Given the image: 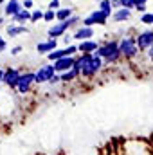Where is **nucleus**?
I'll use <instances>...</instances> for the list:
<instances>
[{
	"label": "nucleus",
	"instance_id": "1",
	"mask_svg": "<svg viewBox=\"0 0 153 155\" xmlns=\"http://www.w3.org/2000/svg\"><path fill=\"white\" fill-rule=\"evenodd\" d=\"M103 67L101 56H97L96 52H83V56L76 58L74 61V69H77L81 72V76L85 78H92L96 76Z\"/></svg>",
	"mask_w": 153,
	"mask_h": 155
},
{
	"label": "nucleus",
	"instance_id": "2",
	"mask_svg": "<svg viewBox=\"0 0 153 155\" xmlns=\"http://www.w3.org/2000/svg\"><path fill=\"white\" fill-rule=\"evenodd\" d=\"M96 54L101 56V58H106L108 63H114V61H117V58L121 56L119 43L117 41H106L105 45H99V49L96 51Z\"/></svg>",
	"mask_w": 153,
	"mask_h": 155
},
{
	"label": "nucleus",
	"instance_id": "3",
	"mask_svg": "<svg viewBox=\"0 0 153 155\" xmlns=\"http://www.w3.org/2000/svg\"><path fill=\"white\" fill-rule=\"evenodd\" d=\"M119 52L121 56H126V58H133L137 52H139V45H137V38H122L119 41Z\"/></svg>",
	"mask_w": 153,
	"mask_h": 155
},
{
	"label": "nucleus",
	"instance_id": "4",
	"mask_svg": "<svg viewBox=\"0 0 153 155\" xmlns=\"http://www.w3.org/2000/svg\"><path fill=\"white\" fill-rule=\"evenodd\" d=\"M79 18L77 16H70V18H67V20H63V22H60V24H54L50 29H49V36L50 38H58V36H61L74 22H77Z\"/></svg>",
	"mask_w": 153,
	"mask_h": 155
},
{
	"label": "nucleus",
	"instance_id": "5",
	"mask_svg": "<svg viewBox=\"0 0 153 155\" xmlns=\"http://www.w3.org/2000/svg\"><path fill=\"white\" fill-rule=\"evenodd\" d=\"M33 83H36V74H33V72H25V74L20 76L16 88H18L20 94H25V92H29V88H31Z\"/></svg>",
	"mask_w": 153,
	"mask_h": 155
},
{
	"label": "nucleus",
	"instance_id": "6",
	"mask_svg": "<svg viewBox=\"0 0 153 155\" xmlns=\"http://www.w3.org/2000/svg\"><path fill=\"white\" fill-rule=\"evenodd\" d=\"M106 18H108V16H106V15H105L101 9H97V11H92V13H90V15H88V16L83 20V24H85L86 27H92L94 24L105 25V24H106Z\"/></svg>",
	"mask_w": 153,
	"mask_h": 155
},
{
	"label": "nucleus",
	"instance_id": "7",
	"mask_svg": "<svg viewBox=\"0 0 153 155\" xmlns=\"http://www.w3.org/2000/svg\"><path fill=\"white\" fill-rule=\"evenodd\" d=\"M54 72H56L54 65H41L38 69V72H36V83H47V81H50L52 76H54Z\"/></svg>",
	"mask_w": 153,
	"mask_h": 155
},
{
	"label": "nucleus",
	"instance_id": "8",
	"mask_svg": "<svg viewBox=\"0 0 153 155\" xmlns=\"http://www.w3.org/2000/svg\"><path fill=\"white\" fill-rule=\"evenodd\" d=\"M20 71H16V69H7L5 72H4V85H7V87H16L18 85V79H20Z\"/></svg>",
	"mask_w": 153,
	"mask_h": 155
},
{
	"label": "nucleus",
	"instance_id": "9",
	"mask_svg": "<svg viewBox=\"0 0 153 155\" xmlns=\"http://www.w3.org/2000/svg\"><path fill=\"white\" fill-rule=\"evenodd\" d=\"M79 51L76 45H70V47H67V49H61V51H52V52H49L47 56H49V60L50 61H56V60H60V58H65V56H72V52H76Z\"/></svg>",
	"mask_w": 153,
	"mask_h": 155
},
{
	"label": "nucleus",
	"instance_id": "10",
	"mask_svg": "<svg viewBox=\"0 0 153 155\" xmlns=\"http://www.w3.org/2000/svg\"><path fill=\"white\" fill-rule=\"evenodd\" d=\"M74 58H70V56H65V58H60V60H56L54 61V69H56V72H65V71H69V69H72L74 67Z\"/></svg>",
	"mask_w": 153,
	"mask_h": 155
},
{
	"label": "nucleus",
	"instance_id": "11",
	"mask_svg": "<svg viewBox=\"0 0 153 155\" xmlns=\"http://www.w3.org/2000/svg\"><path fill=\"white\" fill-rule=\"evenodd\" d=\"M137 45H139L141 51H142V49H148L150 45H153V31H144V33H141V35L137 36Z\"/></svg>",
	"mask_w": 153,
	"mask_h": 155
},
{
	"label": "nucleus",
	"instance_id": "12",
	"mask_svg": "<svg viewBox=\"0 0 153 155\" xmlns=\"http://www.w3.org/2000/svg\"><path fill=\"white\" fill-rule=\"evenodd\" d=\"M81 52H96L97 49H99V45H97V41H92V40H83L81 43H79V47H77Z\"/></svg>",
	"mask_w": 153,
	"mask_h": 155
},
{
	"label": "nucleus",
	"instance_id": "13",
	"mask_svg": "<svg viewBox=\"0 0 153 155\" xmlns=\"http://www.w3.org/2000/svg\"><path fill=\"white\" fill-rule=\"evenodd\" d=\"M92 36H94V31H92V27H86V25H85V27H81V29H77L76 35H74V38L81 40V41H83V40L92 38Z\"/></svg>",
	"mask_w": 153,
	"mask_h": 155
},
{
	"label": "nucleus",
	"instance_id": "14",
	"mask_svg": "<svg viewBox=\"0 0 153 155\" xmlns=\"http://www.w3.org/2000/svg\"><path fill=\"white\" fill-rule=\"evenodd\" d=\"M18 11H22V4H20L18 0H11V2H7V5H5V15L15 16Z\"/></svg>",
	"mask_w": 153,
	"mask_h": 155
},
{
	"label": "nucleus",
	"instance_id": "15",
	"mask_svg": "<svg viewBox=\"0 0 153 155\" xmlns=\"http://www.w3.org/2000/svg\"><path fill=\"white\" fill-rule=\"evenodd\" d=\"M56 40L54 38H50V40H47V41H43V43H38V52H52L54 49H56Z\"/></svg>",
	"mask_w": 153,
	"mask_h": 155
},
{
	"label": "nucleus",
	"instance_id": "16",
	"mask_svg": "<svg viewBox=\"0 0 153 155\" xmlns=\"http://www.w3.org/2000/svg\"><path fill=\"white\" fill-rule=\"evenodd\" d=\"M126 18H130V9H126V7H121L114 13L115 22H121V20H126Z\"/></svg>",
	"mask_w": 153,
	"mask_h": 155
},
{
	"label": "nucleus",
	"instance_id": "17",
	"mask_svg": "<svg viewBox=\"0 0 153 155\" xmlns=\"http://www.w3.org/2000/svg\"><path fill=\"white\" fill-rule=\"evenodd\" d=\"M79 74H81V72H79L77 69H74V67H72V69H69V71H65V72L61 74V81H72V79H74V78H77Z\"/></svg>",
	"mask_w": 153,
	"mask_h": 155
},
{
	"label": "nucleus",
	"instance_id": "18",
	"mask_svg": "<svg viewBox=\"0 0 153 155\" xmlns=\"http://www.w3.org/2000/svg\"><path fill=\"white\" fill-rule=\"evenodd\" d=\"M13 20H15V22H25V20H31V15H29L27 9H22V11H18V13L13 16Z\"/></svg>",
	"mask_w": 153,
	"mask_h": 155
},
{
	"label": "nucleus",
	"instance_id": "19",
	"mask_svg": "<svg viewBox=\"0 0 153 155\" xmlns=\"http://www.w3.org/2000/svg\"><path fill=\"white\" fill-rule=\"evenodd\" d=\"M20 33H27V27H24V25H20V27H16V25H9L7 27V35L13 38V36H16V35H20Z\"/></svg>",
	"mask_w": 153,
	"mask_h": 155
},
{
	"label": "nucleus",
	"instance_id": "20",
	"mask_svg": "<svg viewBox=\"0 0 153 155\" xmlns=\"http://www.w3.org/2000/svg\"><path fill=\"white\" fill-rule=\"evenodd\" d=\"M99 5H101V11L110 16L112 15V0H99Z\"/></svg>",
	"mask_w": 153,
	"mask_h": 155
},
{
	"label": "nucleus",
	"instance_id": "21",
	"mask_svg": "<svg viewBox=\"0 0 153 155\" xmlns=\"http://www.w3.org/2000/svg\"><path fill=\"white\" fill-rule=\"evenodd\" d=\"M70 15H72V9H60V11H56V18H58L60 22L70 18Z\"/></svg>",
	"mask_w": 153,
	"mask_h": 155
},
{
	"label": "nucleus",
	"instance_id": "22",
	"mask_svg": "<svg viewBox=\"0 0 153 155\" xmlns=\"http://www.w3.org/2000/svg\"><path fill=\"white\" fill-rule=\"evenodd\" d=\"M43 15H45V13H41L40 9H36V11L31 15V22H38V20H41V18H43Z\"/></svg>",
	"mask_w": 153,
	"mask_h": 155
},
{
	"label": "nucleus",
	"instance_id": "23",
	"mask_svg": "<svg viewBox=\"0 0 153 155\" xmlns=\"http://www.w3.org/2000/svg\"><path fill=\"white\" fill-rule=\"evenodd\" d=\"M141 20H142V24H148V25H151V24H153V15L146 13V15H142V16H141Z\"/></svg>",
	"mask_w": 153,
	"mask_h": 155
},
{
	"label": "nucleus",
	"instance_id": "24",
	"mask_svg": "<svg viewBox=\"0 0 153 155\" xmlns=\"http://www.w3.org/2000/svg\"><path fill=\"white\" fill-rule=\"evenodd\" d=\"M56 18V13H54V9H49L45 15H43V20H47V22H50V20H54Z\"/></svg>",
	"mask_w": 153,
	"mask_h": 155
},
{
	"label": "nucleus",
	"instance_id": "25",
	"mask_svg": "<svg viewBox=\"0 0 153 155\" xmlns=\"http://www.w3.org/2000/svg\"><path fill=\"white\" fill-rule=\"evenodd\" d=\"M50 9H58L60 7V0H50V5H49Z\"/></svg>",
	"mask_w": 153,
	"mask_h": 155
},
{
	"label": "nucleus",
	"instance_id": "26",
	"mask_svg": "<svg viewBox=\"0 0 153 155\" xmlns=\"http://www.w3.org/2000/svg\"><path fill=\"white\" fill-rule=\"evenodd\" d=\"M5 47H7V43H5V40L2 38V36H0V52H2V51H5Z\"/></svg>",
	"mask_w": 153,
	"mask_h": 155
},
{
	"label": "nucleus",
	"instance_id": "27",
	"mask_svg": "<svg viewBox=\"0 0 153 155\" xmlns=\"http://www.w3.org/2000/svg\"><path fill=\"white\" fill-rule=\"evenodd\" d=\"M60 81H61V76H52V79L49 83H60Z\"/></svg>",
	"mask_w": 153,
	"mask_h": 155
},
{
	"label": "nucleus",
	"instance_id": "28",
	"mask_svg": "<svg viewBox=\"0 0 153 155\" xmlns=\"http://www.w3.org/2000/svg\"><path fill=\"white\" fill-rule=\"evenodd\" d=\"M135 9H139L141 13H144V11H146V5H144V4H139V5H137Z\"/></svg>",
	"mask_w": 153,
	"mask_h": 155
},
{
	"label": "nucleus",
	"instance_id": "29",
	"mask_svg": "<svg viewBox=\"0 0 153 155\" xmlns=\"http://www.w3.org/2000/svg\"><path fill=\"white\" fill-rule=\"evenodd\" d=\"M22 51V47H15V49H11V54H18Z\"/></svg>",
	"mask_w": 153,
	"mask_h": 155
},
{
	"label": "nucleus",
	"instance_id": "30",
	"mask_svg": "<svg viewBox=\"0 0 153 155\" xmlns=\"http://www.w3.org/2000/svg\"><path fill=\"white\" fill-rule=\"evenodd\" d=\"M148 56L153 60V45H150V47H148Z\"/></svg>",
	"mask_w": 153,
	"mask_h": 155
},
{
	"label": "nucleus",
	"instance_id": "31",
	"mask_svg": "<svg viewBox=\"0 0 153 155\" xmlns=\"http://www.w3.org/2000/svg\"><path fill=\"white\" fill-rule=\"evenodd\" d=\"M24 5H25V7H31V5H33V0H25Z\"/></svg>",
	"mask_w": 153,
	"mask_h": 155
},
{
	"label": "nucleus",
	"instance_id": "32",
	"mask_svg": "<svg viewBox=\"0 0 153 155\" xmlns=\"http://www.w3.org/2000/svg\"><path fill=\"white\" fill-rule=\"evenodd\" d=\"M4 72H5V71H2V69H0V83L4 81Z\"/></svg>",
	"mask_w": 153,
	"mask_h": 155
},
{
	"label": "nucleus",
	"instance_id": "33",
	"mask_svg": "<svg viewBox=\"0 0 153 155\" xmlns=\"http://www.w3.org/2000/svg\"><path fill=\"white\" fill-rule=\"evenodd\" d=\"M0 24H2V16H0Z\"/></svg>",
	"mask_w": 153,
	"mask_h": 155
},
{
	"label": "nucleus",
	"instance_id": "34",
	"mask_svg": "<svg viewBox=\"0 0 153 155\" xmlns=\"http://www.w3.org/2000/svg\"><path fill=\"white\" fill-rule=\"evenodd\" d=\"M2 2H4V0H0V4H2Z\"/></svg>",
	"mask_w": 153,
	"mask_h": 155
}]
</instances>
